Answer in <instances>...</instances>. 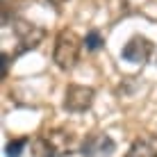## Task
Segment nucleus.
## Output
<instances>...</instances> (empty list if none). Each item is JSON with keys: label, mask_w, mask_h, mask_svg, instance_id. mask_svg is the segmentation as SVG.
Wrapping results in <instances>:
<instances>
[{"label": "nucleus", "mask_w": 157, "mask_h": 157, "mask_svg": "<svg viewBox=\"0 0 157 157\" xmlns=\"http://www.w3.org/2000/svg\"><path fill=\"white\" fill-rule=\"evenodd\" d=\"M73 134L62 128H55L39 134V139L32 144V150L36 157H66L73 153Z\"/></svg>", "instance_id": "f257e3e1"}, {"label": "nucleus", "mask_w": 157, "mask_h": 157, "mask_svg": "<svg viewBox=\"0 0 157 157\" xmlns=\"http://www.w3.org/2000/svg\"><path fill=\"white\" fill-rule=\"evenodd\" d=\"M84 46V39H80L73 30H62L55 36V48H52V59L62 71H71L80 59V50Z\"/></svg>", "instance_id": "f03ea898"}, {"label": "nucleus", "mask_w": 157, "mask_h": 157, "mask_svg": "<svg viewBox=\"0 0 157 157\" xmlns=\"http://www.w3.org/2000/svg\"><path fill=\"white\" fill-rule=\"evenodd\" d=\"M116 150V141L105 132H91L80 144V153L84 157H109Z\"/></svg>", "instance_id": "7ed1b4c3"}, {"label": "nucleus", "mask_w": 157, "mask_h": 157, "mask_svg": "<svg viewBox=\"0 0 157 157\" xmlns=\"http://www.w3.org/2000/svg\"><path fill=\"white\" fill-rule=\"evenodd\" d=\"M96 91L91 86H82V84H68L66 96H64V109L73 112V114H82L94 105Z\"/></svg>", "instance_id": "20e7f679"}, {"label": "nucleus", "mask_w": 157, "mask_h": 157, "mask_svg": "<svg viewBox=\"0 0 157 157\" xmlns=\"http://www.w3.org/2000/svg\"><path fill=\"white\" fill-rule=\"evenodd\" d=\"M150 52H153V43L146 39V36L137 34L123 46L121 57L125 59V62H130V64H144L146 59L150 57Z\"/></svg>", "instance_id": "39448f33"}, {"label": "nucleus", "mask_w": 157, "mask_h": 157, "mask_svg": "<svg viewBox=\"0 0 157 157\" xmlns=\"http://www.w3.org/2000/svg\"><path fill=\"white\" fill-rule=\"evenodd\" d=\"M16 36H18V41L23 43V50H28V48L39 46V41L43 39V30L36 28V25H32V23L21 21V23L16 25Z\"/></svg>", "instance_id": "423d86ee"}, {"label": "nucleus", "mask_w": 157, "mask_h": 157, "mask_svg": "<svg viewBox=\"0 0 157 157\" xmlns=\"http://www.w3.org/2000/svg\"><path fill=\"white\" fill-rule=\"evenodd\" d=\"M125 157H157V139L153 137V134L139 137L137 141L130 146Z\"/></svg>", "instance_id": "0eeeda50"}, {"label": "nucleus", "mask_w": 157, "mask_h": 157, "mask_svg": "<svg viewBox=\"0 0 157 157\" xmlns=\"http://www.w3.org/2000/svg\"><path fill=\"white\" fill-rule=\"evenodd\" d=\"M102 36H100V32L98 30H91V32H86V36H84V46H86V50H98V48H102Z\"/></svg>", "instance_id": "6e6552de"}, {"label": "nucleus", "mask_w": 157, "mask_h": 157, "mask_svg": "<svg viewBox=\"0 0 157 157\" xmlns=\"http://www.w3.org/2000/svg\"><path fill=\"white\" fill-rule=\"evenodd\" d=\"M28 144L25 139H16V141H9L7 144V155L9 157H21V148Z\"/></svg>", "instance_id": "1a4fd4ad"}, {"label": "nucleus", "mask_w": 157, "mask_h": 157, "mask_svg": "<svg viewBox=\"0 0 157 157\" xmlns=\"http://www.w3.org/2000/svg\"><path fill=\"white\" fill-rule=\"evenodd\" d=\"M48 2H50V5H55V7H59V5H64L66 0H48Z\"/></svg>", "instance_id": "9d476101"}]
</instances>
